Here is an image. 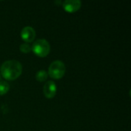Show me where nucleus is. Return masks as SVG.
Segmentation results:
<instances>
[{"label": "nucleus", "instance_id": "0eeeda50", "mask_svg": "<svg viewBox=\"0 0 131 131\" xmlns=\"http://www.w3.org/2000/svg\"><path fill=\"white\" fill-rule=\"evenodd\" d=\"M48 77V72L46 71H44V70H41V71H38L36 73V75H35L36 80L39 82L45 81V80H47Z\"/></svg>", "mask_w": 131, "mask_h": 131}, {"label": "nucleus", "instance_id": "f03ea898", "mask_svg": "<svg viewBox=\"0 0 131 131\" xmlns=\"http://www.w3.org/2000/svg\"><path fill=\"white\" fill-rule=\"evenodd\" d=\"M31 48L36 56L39 58H45L50 53L51 46L47 40L38 39L33 43V45Z\"/></svg>", "mask_w": 131, "mask_h": 131}, {"label": "nucleus", "instance_id": "f257e3e1", "mask_svg": "<svg viewBox=\"0 0 131 131\" xmlns=\"http://www.w3.org/2000/svg\"><path fill=\"white\" fill-rule=\"evenodd\" d=\"M22 65L16 60H9L5 61L0 68L1 75L8 81L16 80L21 74Z\"/></svg>", "mask_w": 131, "mask_h": 131}, {"label": "nucleus", "instance_id": "6e6552de", "mask_svg": "<svg viewBox=\"0 0 131 131\" xmlns=\"http://www.w3.org/2000/svg\"><path fill=\"white\" fill-rule=\"evenodd\" d=\"M9 91V85L5 81H0V95L5 94Z\"/></svg>", "mask_w": 131, "mask_h": 131}, {"label": "nucleus", "instance_id": "20e7f679", "mask_svg": "<svg viewBox=\"0 0 131 131\" xmlns=\"http://www.w3.org/2000/svg\"><path fill=\"white\" fill-rule=\"evenodd\" d=\"M81 7L80 0H66L63 2V8L68 13H74L78 11Z\"/></svg>", "mask_w": 131, "mask_h": 131}, {"label": "nucleus", "instance_id": "9d476101", "mask_svg": "<svg viewBox=\"0 0 131 131\" xmlns=\"http://www.w3.org/2000/svg\"><path fill=\"white\" fill-rule=\"evenodd\" d=\"M0 81H1V74H0Z\"/></svg>", "mask_w": 131, "mask_h": 131}, {"label": "nucleus", "instance_id": "1a4fd4ad", "mask_svg": "<svg viewBox=\"0 0 131 131\" xmlns=\"http://www.w3.org/2000/svg\"><path fill=\"white\" fill-rule=\"evenodd\" d=\"M20 48V51L25 54H27V53H29L31 51V48L30 47V45L28 44V43H23L20 45L19 47Z\"/></svg>", "mask_w": 131, "mask_h": 131}, {"label": "nucleus", "instance_id": "7ed1b4c3", "mask_svg": "<svg viewBox=\"0 0 131 131\" xmlns=\"http://www.w3.org/2000/svg\"><path fill=\"white\" fill-rule=\"evenodd\" d=\"M65 74V65L60 60L54 61L48 68V74L53 79L59 80L64 77Z\"/></svg>", "mask_w": 131, "mask_h": 131}, {"label": "nucleus", "instance_id": "423d86ee", "mask_svg": "<svg viewBox=\"0 0 131 131\" xmlns=\"http://www.w3.org/2000/svg\"><path fill=\"white\" fill-rule=\"evenodd\" d=\"M43 92L46 98L48 99L54 98L57 93V87L55 83L52 81H48V82H46L43 88Z\"/></svg>", "mask_w": 131, "mask_h": 131}, {"label": "nucleus", "instance_id": "39448f33", "mask_svg": "<svg viewBox=\"0 0 131 131\" xmlns=\"http://www.w3.org/2000/svg\"><path fill=\"white\" fill-rule=\"evenodd\" d=\"M36 33L33 28L27 26L22 28L21 31V38L25 41V43H31L35 38Z\"/></svg>", "mask_w": 131, "mask_h": 131}]
</instances>
